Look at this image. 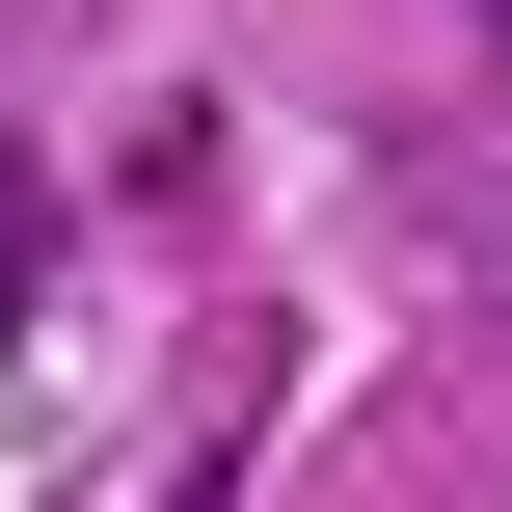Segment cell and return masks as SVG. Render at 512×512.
Listing matches in <instances>:
<instances>
[{
	"instance_id": "obj_1",
	"label": "cell",
	"mask_w": 512,
	"mask_h": 512,
	"mask_svg": "<svg viewBox=\"0 0 512 512\" xmlns=\"http://www.w3.org/2000/svg\"><path fill=\"white\" fill-rule=\"evenodd\" d=\"M27 270H54V189H27V162H0V324H27Z\"/></svg>"
},
{
	"instance_id": "obj_2",
	"label": "cell",
	"mask_w": 512,
	"mask_h": 512,
	"mask_svg": "<svg viewBox=\"0 0 512 512\" xmlns=\"http://www.w3.org/2000/svg\"><path fill=\"white\" fill-rule=\"evenodd\" d=\"M459 27H486V54H512V0H459Z\"/></svg>"
}]
</instances>
